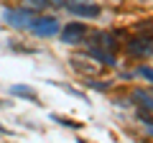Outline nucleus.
<instances>
[{"label":"nucleus","instance_id":"obj_10","mask_svg":"<svg viewBox=\"0 0 153 143\" xmlns=\"http://www.w3.org/2000/svg\"><path fill=\"white\" fill-rule=\"evenodd\" d=\"M51 118H54L56 123H61V125H69V128H79V123H71L69 118H61V115H51Z\"/></svg>","mask_w":153,"mask_h":143},{"label":"nucleus","instance_id":"obj_4","mask_svg":"<svg viewBox=\"0 0 153 143\" xmlns=\"http://www.w3.org/2000/svg\"><path fill=\"white\" fill-rule=\"evenodd\" d=\"M128 54H133V56H148V54H153L151 39H146V36H135V39H130V41H128Z\"/></svg>","mask_w":153,"mask_h":143},{"label":"nucleus","instance_id":"obj_11","mask_svg":"<svg viewBox=\"0 0 153 143\" xmlns=\"http://www.w3.org/2000/svg\"><path fill=\"white\" fill-rule=\"evenodd\" d=\"M138 74H140V77H146L148 82H153V69H151V66H140V69H138Z\"/></svg>","mask_w":153,"mask_h":143},{"label":"nucleus","instance_id":"obj_12","mask_svg":"<svg viewBox=\"0 0 153 143\" xmlns=\"http://www.w3.org/2000/svg\"><path fill=\"white\" fill-rule=\"evenodd\" d=\"M151 128H153V125H151Z\"/></svg>","mask_w":153,"mask_h":143},{"label":"nucleus","instance_id":"obj_3","mask_svg":"<svg viewBox=\"0 0 153 143\" xmlns=\"http://www.w3.org/2000/svg\"><path fill=\"white\" fill-rule=\"evenodd\" d=\"M3 16H5V21L10 23V26H16V28H28L31 21H33V13L31 10H13V8H8Z\"/></svg>","mask_w":153,"mask_h":143},{"label":"nucleus","instance_id":"obj_6","mask_svg":"<svg viewBox=\"0 0 153 143\" xmlns=\"http://www.w3.org/2000/svg\"><path fill=\"white\" fill-rule=\"evenodd\" d=\"M71 66H74L76 72H82V74H87V77H97L100 72V66H94V64H89V59L87 56H71Z\"/></svg>","mask_w":153,"mask_h":143},{"label":"nucleus","instance_id":"obj_2","mask_svg":"<svg viewBox=\"0 0 153 143\" xmlns=\"http://www.w3.org/2000/svg\"><path fill=\"white\" fill-rule=\"evenodd\" d=\"M59 31H61V41H64V44H79V41L87 36V28H84L82 23H66Z\"/></svg>","mask_w":153,"mask_h":143},{"label":"nucleus","instance_id":"obj_5","mask_svg":"<svg viewBox=\"0 0 153 143\" xmlns=\"http://www.w3.org/2000/svg\"><path fill=\"white\" fill-rule=\"evenodd\" d=\"M69 13L74 16H82V18H97L100 16V5H89V3H69Z\"/></svg>","mask_w":153,"mask_h":143},{"label":"nucleus","instance_id":"obj_9","mask_svg":"<svg viewBox=\"0 0 153 143\" xmlns=\"http://www.w3.org/2000/svg\"><path fill=\"white\" fill-rule=\"evenodd\" d=\"M133 97H135V102L140 105V107H146V110L153 112V97L148 92H143V89H133Z\"/></svg>","mask_w":153,"mask_h":143},{"label":"nucleus","instance_id":"obj_7","mask_svg":"<svg viewBox=\"0 0 153 143\" xmlns=\"http://www.w3.org/2000/svg\"><path fill=\"white\" fill-rule=\"evenodd\" d=\"M89 56H94V61L105 66H115L117 59H115V51H107V49H100V46H89Z\"/></svg>","mask_w":153,"mask_h":143},{"label":"nucleus","instance_id":"obj_1","mask_svg":"<svg viewBox=\"0 0 153 143\" xmlns=\"http://www.w3.org/2000/svg\"><path fill=\"white\" fill-rule=\"evenodd\" d=\"M28 28H31L36 36H54V33H59V23H56L54 18H33Z\"/></svg>","mask_w":153,"mask_h":143},{"label":"nucleus","instance_id":"obj_8","mask_svg":"<svg viewBox=\"0 0 153 143\" xmlns=\"http://www.w3.org/2000/svg\"><path fill=\"white\" fill-rule=\"evenodd\" d=\"M10 92L16 95V97H26V100H31V102H36V97H38L36 89H33V87H26V84H13Z\"/></svg>","mask_w":153,"mask_h":143}]
</instances>
